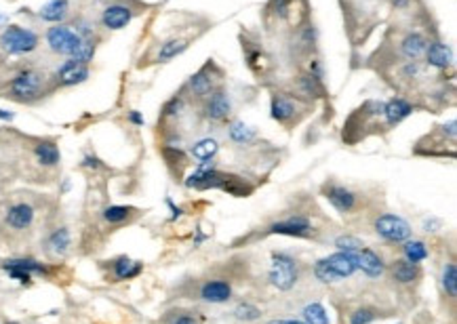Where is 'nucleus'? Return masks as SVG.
<instances>
[{
  "instance_id": "10",
  "label": "nucleus",
  "mask_w": 457,
  "mask_h": 324,
  "mask_svg": "<svg viewBox=\"0 0 457 324\" xmlns=\"http://www.w3.org/2000/svg\"><path fill=\"white\" fill-rule=\"evenodd\" d=\"M139 11L133 3H127V0H114V3H110L102 11V25L110 32L123 30L133 21V17Z\"/></svg>"
},
{
  "instance_id": "32",
  "label": "nucleus",
  "mask_w": 457,
  "mask_h": 324,
  "mask_svg": "<svg viewBox=\"0 0 457 324\" xmlns=\"http://www.w3.org/2000/svg\"><path fill=\"white\" fill-rule=\"evenodd\" d=\"M403 255H405V259L407 262H411V264H421V262H425V259L430 257V251H428V246H425V242L423 240H405L403 242Z\"/></svg>"
},
{
  "instance_id": "6",
  "label": "nucleus",
  "mask_w": 457,
  "mask_h": 324,
  "mask_svg": "<svg viewBox=\"0 0 457 324\" xmlns=\"http://www.w3.org/2000/svg\"><path fill=\"white\" fill-rule=\"evenodd\" d=\"M220 78H222V70L209 59L196 74H192L188 78V82L184 86V93H188L196 102H204L207 97L218 89Z\"/></svg>"
},
{
  "instance_id": "8",
  "label": "nucleus",
  "mask_w": 457,
  "mask_h": 324,
  "mask_svg": "<svg viewBox=\"0 0 457 324\" xmlns=\"http://www.w3.org/2000/svg\"><path fill=\"white\" fill-rule=\"evenodd\" d=\"M301 100H293L287 93H272L270 97V116L283 126H293L301 120L303 112L299 108Z\"/></svg>"
},
{
  "instance_id": "15",
  "label": "nucleus",
  "mask_w": 457,
  "mask_h": 324,
  "mask_svg": "<svg viewBox=\"0 0 457 324\" xmlns=\"http://www.w3.org/2000/svg\"><path fill=\"white\" fill-rule=\"evenodd\" d=\"M89 74H91L89 66H84V63H80V61L68 59L57 68L55 82L59 86H76V84H82L89 78Z\"/></svg>"
},
{
  "instance_id": "30",
  "label": "nucleus",
  "mask_w": 457,
  "mask_h": 324,
  "mask_svg": "<svg viewBox=\"0 0 457 324\" xmlns=\"http://www.w3.org/2000/svg\"><path fill=\"white\" fill-rule=\"evenodd\" d=\"M218 152H220V141L213 139V137H202L196 143H192V148H190V154L200 162L213 160L218 156Z\"/></svg>"
},
{
  "instance_id": "34",
  "label": "nucleus",
  "mask_w": 457,
  "mask_h": 324,
  "mask_svg": "<svg viewBox=\"0 0 457 324\" xmlns=\"http://www.w3.org/2000/svg\"><path fill=\"white\" fill-rule=\"evenodd\" d=\"M301 314H303V322H306V324H331L325 305L318 303V301L308 303L306 308L301 310Z\"/></svg>"
},
{
  "instance_id": "21",
  "label": "nucleus",
  "mask_w": 457,
  "mask_h": 324,
  "mask_svg": "<svg viewBox=\"0 0 457 324\" xmlns=\"http://www.w3.org/2000/svg\"><path fill=\"white\" fill-rule=\"evenodd\" d=\"M423 57H425V63H428L430 68H436V70H447V68L453 66V51L443 40H430Z\"/></svg>"
},
{
  "instance_id": "11",
  "label": "nucleus",
  "mask_w": 457,
  "mask_h": 324,
  "mask_svg": "<svg viewBox=\"0 0 457 324\" xmlns=\"http://www.w3.org/2000/svg\"><path fill=\"white\" fill-rule=\"evenodd\" d=\"M323 196L329 200V205L335 211L342 213V215H350L358 207V194L352 192L350 187L342 185V183H325L323 185Z\"/></svg>"
},
{
  "instance_id": "5",
  "label": "nucleus",
  "mask_w": 457,
  "mask_h": 324,
  "mask_svg": "<svg viewBox=\"0 0 457 324\" xmlns=\"http://www.w3.org/2000/svg\"><path fill=\"white\" fill-rule=\"evenodd\" d=\"M0 49L7 55H27L38 49V34L23 25H7L0 34Z\"/></svg>"
},
{
  "instance_id": "36",
  "label": "nucleus",
  "mask_w": 457,
  "mask_h": 324,
  "mask_svg": "<svg viewBox=\"0 0 457 324\" xmlns=\"http://www.w3.org/2000/svg\"><path fill=\"white\" fill-rule=\"evenodd\" d=\"M232 316H234L238 322H255V320L261 318V310H259L257 305L249 303V301H242V303H238V305L232 310Z\"/></svg>"
},
{
  "instance_id": "13",
  "label": "nucleus",
  "mask_w": 457,
  "mask_h": 324,
  "mask_svg": "<svg viewBox=\"0 0 457 324\" xmlns=\"http://www.w3.org/2000/svg\"><path fill=\"white\" fill-rule=\"evenodd\" d=\"M198 297L204 301V303H213V305H220V303H228L232 299V284L230 280L226 278H211V280H204L198 288Z\"/></svg>"
},
{
  "instance_id": "26",
  "label": "nucleus",
  "mask_w": 457,
  "mask_h": 324,
  "mask_svg": "<svg viewBox=\"0 0 457 324\" xmlns=\"http://www.w3.org/2000/svg\"><path fill=\"white\" fill-rule=\"evenodd\" d=\"M3 270H23L27 274H36V276H49V268L36 259H27V257H19V259H9V262L3 264Z\"/></svg>"
},
{
  "instance_id": "2",
  "label": "nucleus",
  "mask_w": 457,
  "mask_h": 324,
  "mask_svg": "<svg viewBox=\"0 0 457 324\" xmlns=\"http://www.w3.org/2000/svg\"><path fill=\"white\" fill-rule=\"evenodd\" d=\"M356 270H358L356 253H346V251H338L329 257L318 259L312 268L316 280H320L323 284H333V282L346 280V278L354 276Z\"/></svg>"
},
{
  "instance_id": "44",
  "label": "nucleus",
  "mask_w": 457,
  "mask_h": 324,
  "mask_svg": "<svg viewBox=\"0 0 457 324\" xmlns=\"http://www.w3.org/2000/svg\"><path fill=\"white\" fill-rule=\"evenodd\" d=\"M436 225H441L438 219H425V221H423V230H425V232H436V230H434Z\"/></svg>"
},
{
  "instance_id": "12",
  "label": "nucleus",
  "mask_w": 457,
  "mask_h": 324,
  "mask_svg": "<svg viewBox=\"0 0 457 324\" xmlns=\"http://www.w3.org/2000/svg\"><path fill=\"white\" fill-rule=\"evenodd\" d=\"M232 114V100L230 93L222 86H218L213 91L207 100L202 102V116L209 122H224L228 120V116Z\"/></svg>"
},
{
  "instance_id": "1",
  "label": "nucleus",
  "mask_w": 457,
  "mask_h": 324,
  "mask_svg": "<svg viewBox=\"0 0 457 324\" xmlns=\"http://www.w3.org/2000/svg\"><path fill=\"white\" fill-rule=\"evenodd\" d=\"M49 78L36 68H21L11 80L7 89V97L21 104H34L47 93Z\"/></svg>"
},
{
  "instance_id": "39",
  "label": "nucleus",
  "mask_w": 457,
  "mask_h": 324,
  "mask_svg": "<svg viewBox=\"0 0 457 324\" xmlns=\"http://www.w3.org/2000/svg\"><path fill=\"white\" fill-rule=\"evenodd\" d=\"M165 324H200V318L194 312H169V316L165 318Z\"/></svg>"
},
{
  "instance_id": "17",
  "label": "nucleus",
  "mask_w": 457,
  "mask_h": 324,
  "mask_svg": "<svg viewBox=\"0 0 457 324\" xmlns=\"http://www.w3.org/2000/svg\"><path fill=\"white\" fill-rule=\"evenodd\" d=\"M108 270H110L112 282H123V280L137 278L143 272V264L133 262L131 257L123 255V257H116V259H112V262H108Z\"/></svg>"
},
{
  "instance_id": "49",
  "label": "nucleus",
  "mask_w": 457,
  "mask_h": 324,
  "mask_svg": "<svg viewBox=\"0 0 457 324\" xmlns=\"http://www.w3.org/2000/svg\"><path fill=\"white\" fill-rule=\"evenodd\" d=\"M5 21H7V17H5V15H3V13H0V25H3V23H5Z\"/></svg>"
},
{
  "instance_id": "16",
  "label": "nucleus",
  "mask_w": 457,
  "mask_h": 324,
  "mask_svg": "<svg viewBox=\"0 0 457 324\" xmlns=\"http://www.w3.org/2000/svg\"><path fill=\"white\" fill-rule=\"evenodd\" d=\"M415 112V106L409 104L405 97H392L390 102H384V128H392L401 124L405 118H409Z\"/></svg>"
},
{
  "instance_id": "14",
  "label": "nucleus",
  "mask_w": 457,
  "mask_h": 324,
  "mask_svg": "<svg viewBox=\"0 0 457 324\" xmlns=\"http://www.w3.org/2000/svg\"><path fill=\"white\" fill-rule=\"evenodd\" d=\"M36 217V211L30 202H15L7 209L5 213V223L7 228H11L13 232H25L32 228Z\"/></svg>"
},
{
  "instance_id": "7",
  "label": "nucleus",
  "mask_w": 457,
  "mask_h": 324,
  "mask_svg": "<svg viewBox=\"0 0 457 324\" xmlns=\"http://www.w3.org/2000/svg\"><path fill=\"white\" fill-rule=\"evenodd\" d=\"M373 230L382 240L390 244H403L405 240L411 238V232H413L407 219H403L401 215H392V213L379 215L373 223Z\"/></svg>"
},
{
  "instance_id": "18",
  "label": "nucleus",
  "mask_w": 457,
  "mask_h": 324,
  "mask_svg": "<svg viewBox=\"0 0 457 324\" xmlns=\"http://www.w3.org/2000/svg\"><path fill=\"white\" fill-rule=\"evenodd\" d=\"M428 43L430 38L421 34V32L417 30H409L407 34L401 38L399 43V49H401V55L409 61H419L425 53V49H428Z\"/></svg>"
},
{
  "instance_id": "28",
  "label": "nucleus",
  "mask_w": 457,
  "mask_h": 324,
  "mask_svg": "<svg viewBox=\"0 0 457 324\" xmlns=\"http://www.w3.org/2000/svg\"><path fill=\"white\" fill-rule=\"evenodd\" d=\"M228 135L234 143L238 146H249L251 141H255L257 133L255 128H251L249 124H245L242 120H232L230 126H228Z\"/></svg>"
},
{
  "instance_id": "22",
  "label": "nucleus",
  "mask_w": 457,
  "mask_h": 324,
  "mask_svg": "<svg viewBox=\"0 0 457 324\" xmlns=\"http://www.w3.org/2000/svg\"><path fill=\"white\" fill-rule=\"evenodd\" d=\"M390 274H392V280L399 282V284H413L419 280L421 276V270L417 264H411L407 259H396V262L390 266Z\"/></svg>"
},
{
  "instance_id": "48",
  "label": "nucleus",
  "mask_w": 457,
  "mask_h": 324,
  "mask_svg": "<svg viewBox=\"0 0 457 324\" xmlns=\"http://www.w3.org/2000/svg\"><path fill=\"white\" fill-rule=\"evenodd\" d=\"M0 118H3V120H11V118H13V114H11V112H7V110H0Z\"/></svg>"
},
{
  "instance_id": "45",
  "label": "nucleus",
  "mask_w": 457,
  "mask_h": 324,
  "mask_svg": "<svg viewBox=\"0 0 457 324\" xmlns=\"http://www.w3.org/2000/svg\"><path fill=\"white\" fill-rule=\"evenodd\" d=\"M409 5H411V0H392V7H394V9H399V11L409 9Z\"/></svg>"
},
{
  "instance_id": "4",
  "label": "nucleus",
  "mask_w": 457,
  "mask_h": 324,
  "mask_svg": "<svg viewBox=\"0 0 457 324\" xmlns=\"http://www.w3.org/2000/svg\"><path fill=\"white\" fill-rule=\"evenodd\" d=\"M268 280L274 288L291 290L299 280V266L289 253H272V264L268 270Z\"/></svg>"
},
{
  "instance_id": "38",
  "label": "nucleus",
  "mask_w": 457,
  "mask_h": 324,
  "mask_svg": "<svg viewBox=\"0 0 457 324\" xmlns=\"http://www.w3.org/2000/svg\"><path fill=\"white\" fill-rule=\"evenodd\" d=\"M335 246H338V251H346V253H358L364 244L360 238L352 236V234H344V236H338L335 238Z\"/></svg>"
},
{
  "instance_id": "24",
  "label": "nucleus",
  "mask_w": 457,
  "mask_h": 324,
  "mask_svg": "<svg viewBox=\"0 0 457 324\" xmlns=\"http://www.w3.org/2000/svg\"><path fill=\"white\" fill-rule=\"evenodd\" d=\"M70 15V3L68 0H49V3L38 11V17L47 23H64V19Z\"/></svg>"
},
{
  "instance_id": "20",
  "label": "nucleus",
  "mask_w": 457,
  "mask_h": 324,
  "mask_svg": "<svg viewBox=\"0 0 457 324\" xmlns=\"http://www.w3.org/2000/svg\"><path fill=\"white\" fill-rule=\"evenodd\" d=\"M293 89L297 93V100H301V102H316V100H323V97H325L323 80H316L308 72L299 74L293 80Z\"/></svg>"
},
{
  "instance_id": "25",
  "label": "nucleus",
  "mask_w": 457,
  "mask_h": 324,
  "mask_svg": "<svg viewBox=\"0 0 457 324\" xmlns=\"http://www.w3.org/2000/svg\"><path fill=\"white\" fill-rule=\"evenodd\" d=\"M161 154L167 162V167L171 169L173 175L181 177V173H184V169L188 167V156L184 152V148H175V146H163L161 148Z\"/></svg>"
},
{
  "instance_id": "46",
  "label": "nucleus",
  "mask_w": 457,
  "mask_h": 324,
  "mask_svg": "<svg viewBox=\"0 0 457 324\" xmlns=\"http://www.w3.org/2000/svg\"><path fill=\"white\" fill-rule=\"evenodd\" d=\"M129 120H131L133 124H137V126H141V124H143V116H141L139 112H135V110H133V112H129Z\"/></svg>"
},
{
  "instance_id": "19",
  "label": "nucleus",
  "mask_w": 457,
  "mask_h": 324,
  "mask_svg": "<svg viewBox=\"0 0 457 324\" xmlns=\"http://www.w3.org/2000/svg\"><path fill=\"white\" fill-rule=\"evenodd\" d=\"M356 266L367 278H382L386 272V264H384L382 255L375 253L373 248H367V246H362L356 253Z\"/></svg>"
},
{
  "instance_id": "37",
  "label": "nucleus",
  "mask_w": 457,
  "mask_h": 324,
  "mask_svg": "<svg viewBox=\"0 0 457 324\" xmlns=\"http://www.w3.org/2000/svg\"><path fill=\"white\" fill-rule=\"evenodd\" d=\"M379 318V312L375 308H369V305H362V308H356L352 314H350V320L348 324H371Z\"/></svg>"
},
{
  "instance_id": "3",
  "label": "nucleus",
  "mask_w": 457,
  "mask_h": 324,
  "mask_svg": "<svg viewBox=\"0 0 457 324\" xmlns=\"http://www.w3.org/2000/svg\"><path fill=\"white\" fill-rule=\"evenodd\" d=\"M47 47L57 53V55H64L68 59H74L84 43V38L78 34V32L72 27V25H66V23H55L47 30Z\"/></svg>"
},
{
  "instance_id": "33",
  "label": "nucleus",
  "mask_w": 457,
  "mask_h": 324,
  "mask_svg": "<svg viewBox=\"0 0 457 324\" xmlns=\"http://www.w3.org/2000/svg\"><path fill=\"white\" fill-rule=\"evenodd\" d=\"M186 106H188V100H186L184 93L173 95L171 100L163 106V118L165 120H179L181 116L186 114Z\"/></svg>"
},
{
  "instance_id": "31",
  "label": "nucleus",
  "mask_w": 457,
  "mask_h": 324,
  "mask_svg": "<svg viewBox=\"0 0 457 324\" xmlns=\"http://www.w3.org/2000/svg\"><path fill=\"white\" fill-rule=\"evenodd\" d=\"M135 215H137V211H135L133 207H120V205H112V207L104 209V213H102L104 221L110 223V225L129 223Z\"/></svg>"
},
{
  "instance_id": "43",
  "label": "nucleus",
  "mask_w": 457,
  "mask_h": 324,
  "mask_svg": "<svg viewBox=\"0 0 457 324\" xmlns=\"http://www.w3.org/2000/svg\"><path fill=\"white\" fill-rule=\"evenodd\" d=\"M167 207L171 209V219H173V221H175V219H179V217H181V213H184V211H181L179 207H175V205H173V200H171V198H167Z\"/></svg>"
},
{
  "instance_id": "42",
  "label": "nucleus",
  "mask_w": 457,
  "mask_h": 324,
  "mask_svg": "<svg viewBox=\"0 0 457 324\" xmlns=\"http://www.w3.org/2000/svg\"><path fill=\"white\" fill-rule=\"evenodd\" d=\"M82 167H86V169H102L104 165H102V160L99 158H95V156H84L82 158Z\"/></svg>"
},
{
  "instance_id": "35",
  "label": "nucleus",
  "mask_w": 457,
  "mask_h": 324,
  "mask_svg": "<svg viewBox=\"0 0 457 324\" xmlns=\"http://www.w3.org/2000/svg\"><path fill=\"white\" fill-rule=\"evenodd\" d=\"M441 284H443V290L447 297H451V299L457 297V266L455 264H447L443 268Z\"/></svg>"
},
{
  "instance_id": "41",
  "label": "nucleus",
  "mask_w": 457,
  "mask_h": 324,
  "mask_svg": "<svg viewBox=\"0 0 457 324\" xmlns=\"http://www.w3.org/2000/svg\"><path fill=\"white\" fill-rule=\"evenodd\" d=\"M7 274H9L13 280H19V282H23V284H27L30 280H32V274H27V272H23V270H7Z\"/></svg>"
},
{
  "instance_id": "27",
  "label": "nucleus",
  "mask_w": 457,
  "mask_h": 324,
  "mask_svg": "<svg viewBox=\"0 0 457 324\" xmlns=\"http://www.w3.org/2000/svg\"><path fill=\"white\" fill-rule=\"evenodd\" d=\"M34 156L38 160V165L43 167H57L59 160H62V154H59V148L55 141H40L34 148Z\"/></svg>"
},
{
  "instance_id": "29",
  "label": "nucleus",
  "mask_w": 457,
  "mask_h": 324,
  "mask_svg": "<svg viewBox=\"0 0 457 324\" xmlns=\"http://www.w3.org/2000/svg\"><path fill=\"white\" fill-rule=\"evenodd\" d=\"M188 47H190V40H188V38H171V40H167V43L161 45V49H159V53H156V61L167 63V61H171V59H175L177 55L184 53Z\"/></svg>"
},
{
  "instance_id": "9",
  "label": "nucleus",
  "mask_w": 457,
  "mask_h": 324,
  "mask_svg": "<svg viewBox=\"0 0 457 324\" xmlns=\"http://www.w3.org/2000/svg\"><path fill=\"white\" fill-rule=\"evenodd\" d=\"M266 234H279L291 238H316V228L306 215H291L287 219L270 223Z\"/></svg>"
},
{
  "instance_id": "23",
  "label": "nucleus",
  "mask_w": 457,
  "mask_h": 324,
  "mask_svg": "<svg viewBox=\"0 0 457 324\" xmlns=\"http://www.w3.org/2000/svg\"><path fill=\"white\" fill-rule=\"evenodd\" d=\"M70 244H72V236H70V230L64 228V225L62 228H55L45 242L47 251L55 257H64L70 251Z\"/></svg>"
},
{
  "instance_id": "40",
  "label": "nucleus",
  "mask_w": 457,
  "mask_h": 324,
  "mask_svg": "<svg viewBox=\"0 0 457 324\" xmlns=\"http://www.w3.org/2000/svg\"><path fill=\"white\" fill-rule=\"evenodd\" d=\"M308 74L314 76L316 80H323V78H325V66H323V61H320L318 57H312V59L308 61Z\"/></svg>"
},
{
  "instance_id": "47",
  "label": "nucleus",
  "mask_w": 457,
  "mask_h": 324,
  "mask_svg": "<svg viewBox=\"0 0 457 324\" xmlns=\"http://www.w3.org/2000/svg\"><path fill=\"white\" fill-rule=\"evenodd\" d=\"M268 324H306L303 320H270Z\"/></svg>"
}]
</instances>
